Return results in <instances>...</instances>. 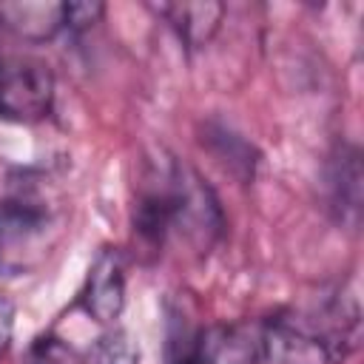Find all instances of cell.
<instances>
[{
  "mask_svg": "<svg viewBox=\"0 0 364 364\" xmlns=\"http://www.w3.org/2000/svg\"><path fill=\"white\" fill-rule=\"evenodd\" d=\"M222 230H225V216L216 193L210 191V185H205V179L193 168L179 162L171 233H179L182 242L202 256L219 242Z\"/></svg>",
  "mask_w": 364,
  "mask_h": 364,
  "instance_id": "6da1fadb",
  "label": "cell"
},
{
  "mask_svg": "<svg viewBox=\"0 0 364 364\" xmlns=\"http://www.w3.org/2000/svg\"><path fill=\"white\" fill-rule=\"evenodd\" d=\"M54 105V77L37 60H0V117L37 122Z\"/></svg>",
  "mask_w": 364,
  "mask_h": 364,
  "instance_id": "7a4b0ae2",
  "label": "cell"
},
{
  "mask_svg": "<svg viewBox=\"0 0 364 364\" xmlns=\"http://www.w3.org/2000/svg\"><path fill=\"white\" fill-rule=\"evenodd\" d=\"M264 364H330L333 353L327 341L299 318H270L262 324V350Z\"/></svg>",
  "mask_w": 364,
  "mask_h": 364,
  "instance_id": "3957f363",
  "label": "cell"
},
{
  "mask_svg": "<svg viewBox=\"0 0 364 364\" xmlns=\"http://www.w3.org/2000/svg\"><path fill=\"white\" fill-rule=\"evenodd\" d=\"M80 301L97 324H114L119 318L125 304V270L122 256L114 247H102L91 262Z\"/></svg>",
  "mask_w": 364,
  "mask_h": 364,
  "instance_id": "277c9868",
  "label": "cell"
},
{
  "mask_svg": "<svg viewBox=\"0 0 364 364\" xmlns=\"http://www.w3.org/2000/svg\"><path fill=\"white\" fill-rule=\"evenodd\" d=\"M262 350V327L250 321L216 324L196 336L193 364H256Z\"/></svg>",
  "mask_w": 364,
  "mask_h": 364,
  "instance_id": "5b68a950",
  "label": "cell"
},
{
  "mask_svg": "<svg viewBox=\"0 0 364 364\" xmlns=\"http://www.w3.org/2000/svg\"><path fill=\"white\" fill-rule=\"evenodd\" d=\"M327 193L336 219L347 228H358L361 219V154L353 145H341L327 165Z\"/></svg>",
  "mask_w": 364,
  "mask_h": 364,
  "instance_id": "8992f818",
  "label": "cell"
},
{
  "mask_svg": "<svg viewBox=\"0 0 364 364\" xmlns=\"http://www.w3.org/2000/svg\"><path fill=\"white\" fill-rule=\"evenodd\" d=\"M0 26L28 43L51 40L60 28H65L63 26V3H51V0L0 3Z\"/></svg>",
  "mask_w": 364,
  "mask_h": 364,
  "instance_id": "52a82bcc",
  "label": "cell"
},
{
  "mask_svg": "<svg viewBox=\"0 0 364 364\" xmlns=\"http://www.w3.org/2000/svg\"><path fill=\"white\" fill-rule=\"evenodd\" d=\"M156 14H162L173 26V31L179 34V40L188 48H202L219 31L225 6L210 3V0H205V3H162V6H156Z\"/></svg>",
  "mask_w": 364,
  "mask_h": 364,
  "instance_id": "ba28073f",
  "label": "cell"
},
{
  "mask_svg": "<svg viewBox=\"0 0 364 364\" xmlns=\"http://www.w3.org/2000/svg\"><path fill=\"white\" fill-rule=\"evenodd\" d=\"M48 222L46 208L28 202V199H9L0 202V256L9 253V247H17L28 239H34Z\"/></svg>",
  "mask_w": 364,
  "mask_h": 364,
  "instance_id": "9c48e42d",
  "label": "cell"
},
{
  "mask_svg": "<svg viewBox=\"0 0 364 364\" xmlns=\"http://www.w3.org/2000/svg\"><path fill=\"white\" fill-rule=\"evenodd\" d=\"M205 142L208 148L213 151L216 162L230 171L233 176H239L242 182H247L253 176V168H256V151L253 145H247L239 134H233L230 128L225 125H208L205 128Z\"/></svg>",
  "mask_w": 364,
  "mask_h": 364,
  "instance_id": "30bf717a",
  "label": "cell"
},
{
  "mask_svg": "<svg viewBox=\"0 0 364 364\" xmlns=\"http://www.w3.org/2000/svg\"><path fill=\"white\" fill-rule=\"evenodd\" d=\"M85 364H139V350L125 330H105L91 341Z\"/></svg>",
  "mask_w": 364,
  "mask_h": 364,
  "instance_id": "8fae6325",
  "label": "cell"
},
{
  "mask_svg": "<svg viewBox=\"0 0 364 364\" xmlns=\"http://www.w3.org/2000/svg\"><path fill=\"white\" fill-rule=\"evenodd\" d=\"M168 341H165V364H193V350H196V336L185 316L171 313L168 318Z\"/></svg>",
  "mask_w": 364,
  "mask_h": 364,
  "instance_id": "7c38bea8",
  "label": "cell"
},
{
  "mask_svg": "<svg viewBox=\"0 0 364 364\" xmlns=\"http://www.w3.org/2000/svg\"><path fill=\"white\" fill-rule=\"evenodd\" d=\"M23 364H82L77 350L60 336H40L31 341Z\"/></svg>",
  "mask_w": 364,
  "mask_h": 364,
  "instance_id": "4fadbf2b",
  "label": "cell"
},
{
  "mask_svg": "<svg viewBox=\"0 0 364 364\" xmlns=\"http://www.w3.org/2000/svg\"><path fill=\"white\" fill-rule=\"evenodd\" d=\"M105 14L102 3H63V26L74 34L91 28L94 23H100Z\"/></svg>",
  "mask_w": 364,
  "mask_h": 364,
  "instance_id": "5bb4252c",
  "label": "cell"
},
{
  "mask_svg": "<svg viewBox=\"0 0 364 364\" xmlns=\"http://www.w3.org/2000/svg\"><path fill=\"white\" fill-rule=\"evenodd\" d=\"M11 333H14V301L6 293H0V355L9 350Z\"/></svg>",
  "mask_w": 364,
  "mask_h": 364,
  "instance_id": "9a60e30c",
  "label": "cell"
}]
</instances>
